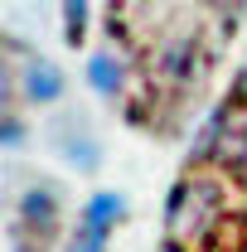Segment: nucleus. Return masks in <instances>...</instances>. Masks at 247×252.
<instances>
[{
	"label": "nucleus",
	"instance_id": "1",
	"mask_svg": "<svg viewBox=\"0 0 247 252\" xmlns=\"http://www.w3.org/2000/svg\"><path fill=\"white\" fill-rule=\"evenodd\" d=\"M218 214H223L218 185H209V180H185V185H175V194H170V238L175 243L180 238H199Z\"/></svg>",
	"mask_w": 247,
	"mask_h": 252
},
{
	"label": "nucleus",
	"instance_id": "2",
	"mask_svg": "<svg viewBox=\"0 0 247 252\" xmlns=\"http://www.w3.org/2000/svg\"><path fill=\"white\" fill-rule=\"evenodd\" d=\"M25 97H30V102H59L63 97V68L54 59L30 54V59H25Z\"/></svg>",
	"mask_w": 247,
	"mask_h": 252
},
{
	"label": "nucleus",
	"instance_id": "3",
	"mask_svg": "<svg viewBox=\"0 0 247 252\" xmlns=\"http://www.w3.org/2000/svg\"><path fill=\"white\" fill-rule=\"evenodd\" d=\"M20 219L30 223V228H39V233H54V228H59V199H54V189H44V185L25 189Z\"/></svg>",
	"mask_w": 247,
	"mask_h": 252
},
{
	"label": "nucleus",
	"instance_id": "4",
	"mask_svg": "<svg viewBox=\"0 0 247 252\" xmlns=\"http://www.w3.org/2000/svg\"><path fill=\"white\" fill-rule=\"evenodd\" d=\"M88 83H93L102 97H117L122 93V59H112V54L88 59Z\"/></svg>",
	"mask_w": 247,
	"mask_h": 252
},
{
	"label": "nucleus",
	"instance_id": "5",
	"mask_svg": "<svg viewBox=\"0 0 247 252\" xmlns=\"http://www.w3.org/2000/svg\"><path fill=\"white\" fill-rule=\"evenodd\" d=\"M126 199L122 194H93L88 199V214H83V223H97V228H112V223L122 219Z\"/></svg>",
	"mask_w": 247,
	"mask_h": 252
},
{
	"label": "nucleus",
	"instance_id": "6",
	"mask_svg": "<svg viewBox=\"0 0 247 252\" xmlns=\"http://www.w3.org/2000/svg\"><path fill=\"white\" fill-rule=\"evenodd\" d=\"M107 233H112V228H97V223H78V233L68 238V248H63V252H102V248H107Z\"/></svg>",
	"mask_w": 247,
	"mask_h": 252
},
{
	"label": "nucleus",
	"instance_id": "7",
	"mask_svg": "<svg viewBox=\"0 0 247 252\" xmlns=\"http://www.w3.org/2000/svg\"><path fill=\"white\" fill-rule=\"evenodd\" d=\"M63 34H68V44H83V34H88V0H63Z\"/></svg>",
	"mask_w": 247,
	"mask_h": 252
},
{
	"label": "nucleus",
	"instance_id": "8",
	"mask_svg": "<svg viewBox=\"0 0 247 252\" xmlns=\"http://www.w3.org/2000/svg\"><path fill=\"white\" fill-rule=\"evenodd\" d=\"M218 160H228L238 175L247 180V131H238V136H228L223 146H218Z\"/></svg>",
	"mask_w": 247,
	"mask_h": 252
},
{
	"label": "nucleus",
	"instance_id": "9",
	"mask_svg": "<svg viewBox=\"0 0 247 252\" xmlns=\"http://www.w3.org/2000/svg\"><path fill=\"white\" fill-rule=\"evenodd\" d=\"M218 126H223V112H214V117H209V126L199 131V141L189 146V160H204L209 151H214V136H218Z\"/></svg>",
	"mask_w": 247,
	"mask_h": 252
},
{
	"label": "nucleus",
	"instance_id": "10",
	"mask_svg": "<svg viewBox=\"0 0 247 252\" xmlns=\"http://www.w3.org/2000/svg\"><path fill=\"white\" fill-rule=\"evenodd\" d=\"M189 54H194L189 44H170V54H165V73H170V78H180V73L189 68Z\"/></svg>",
	"mask_w": 247,
	"mask_h": 252
},
{
	"label": "nucleus",
	"instance_id": "11",
	"mask_svg": "<svg viewBox=\"0 0 247 252\" xmlns=\"http://www.w3.org/2000/svg\"><path fill=\"white\" fill-rule=\"evenodd\" d=\"M20 141H25V126H20V117H5V146L15 151Z\"/></svg>",
	"mask_w": 247,
	"mask_h": 252
},
{
	"label": "nucleus",
	"instance_id": "12",
	"mask_svg": "<svg viewBox=\"0 0 247 252\" xmlns=\"http://www.w3.org/2000/svg\"><path fill=\"white\" fill-rule=\"evenodd\" d=\"M63 151L78 160V165H93V146H88V141H78V146H63Z\"/></svg>",
	"mask_w": 247,
	"mask_h": 252
},
{
	"label": "nucleus",
	"instance_id": "13",
	"mask_svg": "<svg viewBox=\"0 0 247 252\" xmlns=\"http://www.w3.org/2000/svg\"><path fill=\"white\" fill-rule=\"evenodd\" d=\"M233 102H247V68H243V78H238V88H233Z\"/></svg>",
	"mask_w": 247,
	"mask_h": 252
},
{
	"label": "nucleus",
	"instance_id": "14",
	"mask_svg": "<svg viewBox=\"0 0 247 252\" xmlns=\"http://www.w3.org/2000/svg\"><path fill=\"white\" fill-rule=\"evenodd\" d=\"M238 5H247V0H238Z\"/></svg>",
	"mask_w": 247,
	"mask_h": 252
}]
</instances>
